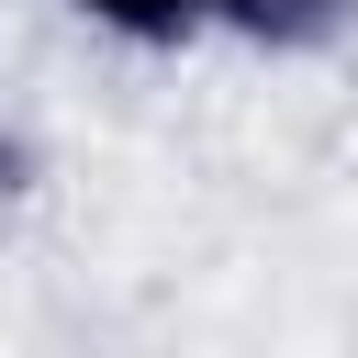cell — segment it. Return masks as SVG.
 Returning a JSON list of instances; mask_svg holds the SVG:
<instances>
[{
	"instance_id": "obj_1",
	"label": "cell",
	"mask_w": 358,
	"mask_h": 358,
	"mask_svg": "<svg viewBox=\"0 0 358 358\" xmlns=\"http://www.w3.org/2000/svg\"><path fill=\"white\" fill-rule=\"evenodd\" d=\"M358 0H213V34L246 45V56H324L347 45Z\"/></svg>"
},
{
	"instance_id": "obj_2",
	"label": "cell",
	"mask_w": 358,
	"mask_h": 358,
	"mask_svg": "<svg viewBox=\"0 0 358 358\" xmlns=\"http://www.w3.org/2000/svg\"><path fill=\"white\" fill-rule=\"evenodd\" d=\"M90 34H112V45H134V56H179V45H201L213 34V0H67Z\"/></svg>"
}]
</instances>
